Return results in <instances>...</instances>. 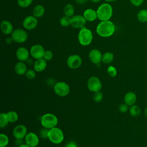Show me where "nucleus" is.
Listing matches in <instances>:
<instances>
[{"label":"nucleus","instance_id":"nucleus-20","mask_svg":"<svg viewBox=\"0 0 147 147\" xmlns=\"http://www.w3.org/2000/svg\"><path fill=\"white\" fill-rule=\"evenodd\" d=\"M137 101V96L133 92H127L124 96V102L128 106H133L135 105Z\"/></svg>","mask_w":147,"mask_h":147},{"label":"nucleus","instance_id":"nucleus-30","mask_svg":"<svg viewBox=\"0 0 147 147\" xmlns=\"http://www.w3.org/2000/svg\"><path fill=\"white\" fill-rule=\"evenodd\" d=\"M60 24L63 27H67L71 25V18L67 16H63L60 20Z\"/></svg>","mask_w":147,"mask_h":147},{"label":"nucleus","instance_id":"nucleus-29","mask_svg":"<svg viewBox=\"0 0 147 147\" xmlns=\"http://www.w3.org/2000/svg\"><path fill=\"white\" fill-rule=\"evenodd\" d=\"M8 137L3 133L0 134V147H6L9 144Z\"/></svg>","mask_w":147,"mask_h":147},{"label":"nucleus","instance_id":"nucleus-2","mask_svg":"<svg viewBox=\"0 0 147 147\" xmlns=\"http://www.w3.org/2000/svg\"><path fill=\"white\" fill-rule=\"evenodd\" d=\"M97 17L100 21L109 20L113 14L112 6L107 3H104L100 5L97 10Z\"/></svg>","mask_w":147,"mask_h":147},{"label":"nucleus","instance_id":"nucleus-14","mask_svg":"<svg viewBox=\"0 0 147 147\" xmlns=\"http://www.w3.org/2000/svg\"><path fill=\"white\" fill-rule=\"evenodd\" d=\"M88 57L90 61L95 64H99L102 59V54L100 51L96 49H93L90 51L88 54Z\"/></svg>","mask_w":147,"mask_h":147},{"label":"nucleus","instance_id":"nucleus-31","mask_svg":"<svg viewBox=\"0 0 147 147\" xmlns=\"http://www.w3.org/2000/svg\"><path fill=\"white\" fill-rule=\"evenodd\" d=\"M33 2V0H17L18 5L23 8L29 6Z\"/></svg>","mask_w":147,"mask_h":147},{"label":"nucleus","instance_id":"nucleus-12","mask_svg":"<svg viewBox=\"0 0 147 147\" xmlns=\"http://www.w3.org/2000/svg\"><path fill=\"white\" fill-rule=\"evenodd\" d=\"M38 24V20L33 16H28L26 17L22 22L24 28L27 30H32L36 28Z\"/></svg>","mask_w":147,"mask_h":147},{"label":"nucleus","instance_id":"nucleus-32","mask_svg":"<svg viewBox=\"0 0 147 147\" xmlns=\"http://www.w3.org/2000/svg\"><path fill=\"white\" fill-rule=\"evenodd\" d=\"M107 72L109 75L111 77H115L117 74V69L113 65H110L107 67Z\"/></svg>","mask_w":147,"mask_h":147},{"label":"nucleus","instance_id":"nucleus-37","mask_svg":"<svg viewBox=\"0 0 147 147\" xmlns=\"http://www.w3.org/2000/svg\"><path fill=\"white\" fill-rule=\"evenodd\" d=\"M48 133H49L48 129L44 127V129L41 130L40 134L42 138H48Z\"/></svg>","mask_w":147,"mask_h":147},{"label":"nucleus","instance_id":"nucleus-6","mask_svg":"<svg viewBox=\"0 0 147 147\" xmlns=\"http://www.w3.org/2000/svg\"><path fill=\"white\" fill-rule=\"evenodd\" d=\"M54 92L60 96H67L70 91L69 85L64 82H57L53 87Z\"/></svg>","mask_w":147,"mask_h":147},{"label":"nucleus","instance_id":"nucleus-25","mask_svg":"<svg viewBox=\"0 0 147 147\" xmlns=\"http://www.w3.org/2000/svg\"><path fill=\"white\" fill-rule=\"evenodd\" d=\"M9 123V121L6 113H2L0 114V127L5 128Z\"/></svg>","mask_w":147,"mask_h":147},{"label":"nucleus","instance_id":"nucleus-19","mask_svg":"<svg viewBox=\"0 0 147 147\" xmlns=\"http://www.w3.org/2000/svg\"><path fill=\"white\" fill-rule=\"evenodd\" d=\"M83 16L86 20V21L90 22L94 21L96 18H98L96 11L92 9H87L84 10Z\"/></svg>","mask_w":147,"mask_h":147},{"label":"nucleus","instance_id":"nucleus-40","mask_svg":"<svg viewBox=\"0 0 147 147\" xmlns=\"http://www.w3.org/2000/svg\"><path fill=\"white\" fill-rule=\"evenodd\" d=\"M13 41H13V40L12 39L11 37H10V38L8 37V38H7L6 40V43L8 44H10L11 43H12Z\"/></svg>","mask_w":147,"mask_h":147},{"label":"nucleus","instance_id":"nucleus-35","mask_svg":"<svg viewBox=\"0 0 147 147\" xmlns=\"http://www.w3.org/2000/svg\"><path fill=\"white\" fill-rule=\"evenodd\" d=\"M43 58L47 60V61H49L52 59L53 58V53L51 51H45L44 55V57Z\"/></svg>","mask_w":147,"mask_h":147},{"label":"nucleus","instance_id":"nucleus-3","mask_svg":"<svg viewBox=\"0 0 147 147\" xmlns=\"http://www.w3.org/2000/svg\"><path fill=\"white\" fill-rule=\"evenodd\" d=\"M93 35L92 32L84 27L80 29L78 34V41L83 46H87L90 45L92 41Z\"/></svg>","mask_w":147,"mask_h":147},{"label":"nucleus","instance_id":"nucleus-13","mask_svg":"<svg viewBox=\"0 0 147 147\" xmlns=\"http://www.w3.org/2000/svg\"><path fill=\"white\" fill-rule=\"evenodd\" d=\"M27 128L24 125H17L13 130V135L17 140H22L26 136Z\"/></svg>","mask_w":147,"mask_h":147},{"label":"nucleus","instance_id":"nucleus-45","mask_svg":"<svg viewBox=\"0 0 147 147\" xmlns=\"http://www.w3.org/2000/svg\"><path fill=\"white\" fill-rule=\"evenodd\" d=\"M104 1H105L106 2H113V1H115V0H104Z\"/></svg>","mask_w":147,"mask_h":147},{"label":"nucleus","instance_id":"nucleus-16","mask_svg":"<svg viewBox=\"0 0 147 147\" xmlns=\"http://www.w3.org/2000/svg\"><path fill=\"white\" fill-rule=\"evenodd\" d=\"M29 56L28 50L25 47H20L16 51V57L20 61H26Z\"/></svg>","mask_w":147,"mask_h":147},{"label":"nucleus","instance_id":"nucleus-28","mask_svg":"<svg viewBox=\"0 0 147 147\" xmlns=\"http://www.w3.org/2000/svg\"><path fill=\"white\" fill-rule=\"evenodd\" d=\"M9 122L13 123L16 122L18 119V114L14 111H10L6 113Z\"/></svg>","mask_w":147,"mask_h":147},{"label":"nucleus","instance_id":"nucleus-15","mask_svg":"<svg viewBox=\"0 0 147 147\" xmlns=\"http://www.w3.org/2000/svg\"><path fill=\"white\" fill-rule=\"evenodd\" d=\"M25 142L30 147H36L39 142L38 136L34 133H28L25 137Z\"/></svg>","mask_w":147,"mask_h":147},{"label":"nucleus","instance_id":"nucleus-44","mask_svg":"<svg viewBox=\"0 0 147 147\" xmlns=\"http://www.w3.org/2000/svg\"><path fill=\"white\" fill-rule=\"evenodd\" d=\"M90 1H91V2H94V3H98V2H99L100 0H90Z\"/></svg>","mask_w":147,"mask_h":147},{"label":"nucleus","instance_id":"nucleus-7","mask_svg":"<svg viewBox=\"0 0 147 147\" xmlns=\"http://www.w3.org/2000/svg\"><path fill=\"white\" fill-rule=\"evenodd\" d=\"M11 37L14 42L17 43L25 42L28 37L27 32L22 29H16L11 34Z\"/></svg>","mask_w":147,"mask_h":147},{"label":"nucleus","instance_id":"nucleus-4","mask_svg":"<svg viewBox=\"0 0 147 147\" xmlns=\"http://www.w3.org/2000/svg\"><path fill=\"white\" fill-rule=\"evenodd\" d=\"M57 122V118L53 114L47 113L44 114L41 118V123L42 126L48 129L56 127Z\"/></svg>","mask_w":147,"mask_h":147},{"label":"nucleus","instance_id":"nucleus-43","mask_svg":"<svg viewBox=\"0 0 147 147\" xmlns=\"http://www.w3.org/2000/svg\"><path fill=\"white\" fill-rule=\"evenodd\" d=\"M144 115H145V117L147 118V107L145 108V109L144 110Z\"/></svg>","mask_w":147,"mask_h":147},{"label":"nucleus","instance_id":"nucleus-9","mask_svg":"<svg viewBox=\"0 0 147 147\" xmlns=\"http://www.w3.org/2000/svg\"><path fill=\"white\" fill-rule=\"evenodd\" d=\"M86 21L83 16L75 15L71 18V25L76 29H82L84 27Z\"/></svg>","mask_w":147,"mask_h":147},{"label":"nucleus","instance_id":"nucleus-38","mask_svg":"<svg viewBox=\"0 0 147 147\" xmlns=\"http://www.w3.org/2000/svg\"><path fill=\"white\" fill-rule=\"evenodd\" d=\"M130 1L133 5L136 6H139L144 2V0H130Z\"/></svg>","mask_w":147,"mask_h":147},{"label":"nucleus","instance_id":"nucleus-8","mask_svg":"<svg viewBox=\"0 0 147 147\" xmlns=\"http://www.w3.org/2000/svg\"><path fill=\"white\" fill-rule=\"evenodd\" d=\"M102 83L99 79L96 76H92L87 81L88 89L93 92L100 91L102 88Z\"/></svg>","mask_w":147,"mask_h":147},{"label":"nucleus","instance_id":"nucleus-26","mask_svg":"<svg viewBox=\"0 0 147 147\" xmlns=\"http://www.w3.org/2000/svg\"><path fill=\"white\" fill-rule=\"evenodd\" d=\"M129 113L132 117H137L139 116L141 113L140 107L136 105L131 106L129 108Z\"/></svg>","mask_w":147,"mask_h":147},{"label":"nucleus","instance_id":"nucleus-23","mask_svg":"<svg viewBox=\"0 0 147 147\" xmlns=\"http://www.w3.org/2000/svg\"><path fill=\"white\" fill-rule=\"evenodd\" d=\"M64 14L65 16L71 18L75 13V7L72 4H67L64 7Z\"/></svg>","mask_w":147,"mask_h":147},{"label":"nucleus","instance_id":"nucleus-21","mask_svg":"<svg viewBox=\"0 0 147 147\" xmlns=\"http://www.w3.org/2000/svg\"><path fill=\"white\" fill-rule=\"evenodd\" d=\"M14 70L17 75H23L26 74L28 69L26 65L23 61H20L15 65Z\"/></svg>","mask_w":147,"mask_h":147},{"label":"nucleus","instance_id":"nucleus-1","mask_svg":"<svg viewBox=\"0 0 147 147\" xmlns=\"http://www.w3.org/2000/svg\"><path fill=\"white\" fill-rule=\"evenodd\" d=\"M115 27L114 23L110 21H102L96 26V31L98 34L102 37H109L115 32Z\"/></svg>","mask_w":147,"mask_h":147},{"label":"nucleus","instance_id":"nucleus-18","mask_svg":"<svg viewBox=\"0 0 147 147\" xmlns=\"http://www.w3.org/2000/svg\"><path fill=\"white\" fill-rule=\"evenodd\" d=\"M47 66V60H45L44 58L37 59L34 63V69L38 72H42L44 71Z\"/></svg>","mask_w":147,"mask_h":147},{"label":"nucleus","instance_id":"nucleus-27","mask_svg":"<svg viewBox=\"0 0 147 147\" xmlns=\"http://www.w3.org/2000/svg\"><path fill=\"white\" fill-rule=\"evenodd\" d=\"M137 19L141 22H147V10L142 9L137 13Z\"/></svg>","mask_w":147,"mask_h":147},{"label":"nucleus","instance_id":"nucleus-22","mask_svg":"<svg viewBox=\"0 0 147 147\" xmlns=\"http://www.w3.org/2000/svg\"><path fill=\"white\" fill-rule=\"evenodd\" d=\"M45 13V8L41 5H37L33 8V14L36 18L41 17Z\"/></svg>","mask_w":147,"mask_h":147},{"label":"nucleus","instance_id":"nucleus-39","mask_svg":"<svg viewBox=\"0 0 147 147\" xmlns=\"http://www.w3.org/2000/svg\"><path fill=\"white\" fill-rule=\"evenodd\" d=\"M88 0H75L76 2L79 5L84 4Z\"/></svg>","mask_w":147,"mask_h":147},{"label":"nucleus","instance_id":"nucleus-33","mask_svg":"<svg viewBox=\"0 0 147 147\" xmlns=\"http://www.w3.org/2000/svg\"><path fill=\"white\" fill-rule=\"evenodd\" d=\"M103 99V94L102 92L98 91L94 92V94L93 95V99L95 102H100L102 101Z\"/></svg>","mask_w":147,"mask_h":147},{"label":"nucleus","instance_id":"nucleus-24","mask_svg":"<svg viewBox=\"0 0 147 147\" xmlns=\"http://www.w3.org/2000/svg\"><path fill=\"white\" fill-rule=\"evenodd\" d=\"M114 60V55L110 52H107L102 55V61L105 64H110Z\"/></svg>","mask_w":147,"mask_h":147},{"label":"nucleus","instance_id":"nucleus-36","mask_svg":"<svg viewBox=\"0 0 147 147\" xmlns=\"http://www.w3.org/2000/svg\"><path fill=\"white\" fill-rule=\"evenodd\" d=\"M118 109L121 113H126L129 110V106L127 104H126L125 103H122L119 105Z\"/></svg>","mask_w":147,"mask_h":147},{"label":"nucleus","instance_id":"nucleus-17","mask_svg":"<svg viewBox=\"0 0 147 147\" xmlns=\"http://www.w3.org/2000/svg\"><path fill=\"white\" fill-rule=\"evenodd\" d=\"M1 29L2 33L6 35L11 34L14 30L12 24L7 20H3L1 22Z\"/></svg>","mask_w":147,"mask_h":147},{"label":"nucleus","instance_id":"nucleus-34","mask_svg":"<svg viewBox=\"0 0 147 147\" xmlns=\"http://www.w3.org/2000/svg\"><path fill=\"white\" fill-rule=\"evenodd\" d=\"M25 76L28 79H33L36 77V71L33 69H28L25 74Z\"/></svg>","mask_w":147,"mask_h":147},{"label":"nucleus","instance_id":"nucleus-5","mask_svg":"<svg viewBox=\"0 0 147 147\" xmlns=\"http://www.w3.org/2000/svg\"><path fill=\"white\" fill-rule=\"evenodd\" d=\"M48 138L53 144H60L64 140L63 132L60 129L54 127L49 130Z\"/></svg>","mask_w":147,"mask_h":147},{"label":"nucleus","instance_id":"nucleus-10","mask_svg":"<svg viewBox=\"0 0 147 147\" xmlns=\"http://www.w3.org/2000/svg\"><path fill=\"white\" fill-rule=\"evenodd\" d=\"M82 63L80 56L78 55H72L69 56L67 60L68 67L71 69H76L79 68Z\"/></svg>","mask_w":147,"mask_h":147},{"label":"nucleus","instance_id":"nucleus-42","mask_svg":"<svg viewBox=\"0 0 147 147\" xmlns=\"http://www.w3.org/2000/svg\"><path fill=\"white\" fill-rule=\"evenodd\" d=\"M18 147H30V146L28 145L27 144H21Z\"/></svg>","mask_w":147,"mask_h":147},{"label":"nucleus","instance_id":"nucleus-11","mask_svg":"<svg viewBox=\"0 0 147 147\" xmlns=\"http://www.w3.org/2000/svg\"><path fill=\"white\" fill-rule=\"evenodd\" d=\"M45 51L41 45L35 44L30 48V53L32 57L37 60L43 58Z\"/></svg>","mask_w":147,"mask_h":147},{"label":"nucleus","instance_id":"nucleus-41","mask_svg":"<svg viewBox=\"0 0 147 147\" xmlns=\"http://www.w3.org/2000/svg\"><path fill=\"white\" fill-rule=\"evenodd\" d=\"M67 147H76V145L74 142H71L67 145Z\"/></svg>","mask_w":147,"mask_h":147}]
</instances>
